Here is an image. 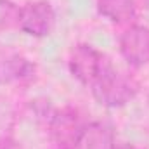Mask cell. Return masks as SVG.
<instances>
[{"instance_id": "obj_10", "label": "cell", "mask_w": 149, "mask_h": 149, "mask_svg": "<svg viewBox=\"0 0 149 149\" xmlns=\"http://www.w3.org/2000/svg\"><path fill=\"white\" fill-rule=\"evenodd\" d=\"M114 149H142V148H137V146H132V144H120Z\"/></svg>"}, {"instance_id": "obj_8", "label": "cell", "mask_w": 149, "mask_h": 149, "mask_svg": "<svg viewBox=\"0 0 149 149\" xmlns=\"http://www.w3.org/2000/svg\"><path fill=\"white\" fill-rule=\"evenodd\" d=\"M97 12L114 24H127L137 17L135 0H95Z\"/></svg>"}, {"instance_id": "obj_1", "label": "cell", "mask_w": 149, "mask_h": 149, "mask_svg": "<svg viewBox=\"0 0 149 149\" xmlns=\"http://www.w3.org/2000/svg\"><path fill=\"white\" fill-rule=\"evenodd\" d=\"M94 99L106 108H121L128 104L139 92L137 81L125 73H120L111 64L90 85Z\"/></svg>"}, {"instance_id": "obj_3", "label": "cell", "mask_w": 149, "mask_h": 149, "mask_svg": "<svg viewBox=\"0 0 149 149\" xmlns=\"http://www.w3.org/2000/svg\"><path fill=\"white\" fill-rule=\"evenodd\" d=\"M108 66H109V61L106 59V56L88 43L74 45L68 57L70 73L83 85H92L106 71Z\"/></svg>"}, {"instance_id": "obj_2", "label": "cell", "mask_w": 149, "mask_h": 149, "mask_svg": "<svg viewBox=\"0 0 149 149\" xmlns=\"http://www.w3.org/2000/svg\"><path fill=\"white\" fill-rule=\"evenodd\" d=\"M88 121L78 108L64 106L49 116V139L54 149H76Z\"/></svg>"}, {"instance_id": "obj_5", "label": "cell", "mask_w": 149, "mask_h": 149, "mask_svg": "<svg viewBox=\"0 0 149 149\" xmlns=\"http://www.w3.org/2000/svg\"><path fill=\"white\" fill-rule=\"evenodd\" d=\"M120 54L127 64L134 68L149 63V28L142 24H130L120 37Z\"/></svg>"}, {"instance_id": "obj_7", "label": "cell", "mask_w": 149, "mask_h": 149, "mask_svg": "<svg viewBox=\"0 0 149 149\" xmlns=\"http://www.w3.org/2000/svg\"><path fill=\"white\" fill-rule=\"evenodd\" d=\"M116 135L109 123L106 121H90L80 139L76 149H114Z\"/></svg>"}, {"instance_id": "obj_4", "label": "cell", "mask_w": 149, "mask_h": 149, "mask_svg": "<svg viewBox=\"0 0 149 149\" xmlns=\"http://www.w3.org/2000/svg\"><path fill=\"white\" fill-rule=\"evenodd\" d=\"M17 28L35 38L50 35L56 26V10L47 0H35L24 3L16 12Z\"/></svg>"}, {"instance_id": "obj_6", "label": "cell", "mask_w": 149, "mask_h": 149, "mask_svg": "<svg viewBox=\"0 0 149 149\" xmlns=\"http://www.w3.org/2000/svg\"><path fill=\"white\" fill-rule=\"evenodd\" d=\"M33 73L35 64L28 57L9 49H0V85L31 78Z\"/></svg>"}, {"instance_id": "obj_9", "label": "cell", "mask_w": 149, "mask_h": 149, "mask_svg": "<svg viewBox=\"0 0 149 149\" xmlns=\"http://www.w3.org/2000/svg\"><path fill=\"white\" fill-rule=\"evenodd\" d=\"M0 149H23L19 146V142L10 137V135H2L0 137Z\"/></svg>"}]
</instances>
